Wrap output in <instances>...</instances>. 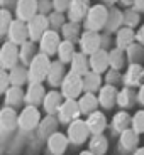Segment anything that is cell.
<instances>
[{
	"mask_svg": "<svg viewBox=\"0 0 144 155\" xmlns=\"http://www.w3.org/2000/svg\"><path fill=\"white\" fill-rule=\"evenodd\" d=\"M107 20H109V7L104 4H93L83 20V31L102 32L105 31Z\"/></svg>",
	"mask_w": 144,
	"mask_h": 155,
	"instance_id": "cell-1",
	"label": "cell"
},
{
	"mask_svg": "<svg viewBox=\"0 0 144 155\" xmlns=\"http://www.w3.org/2000/svg\"><path fill=\"white\" fill-rule=\"evenodd\" d=\"M51 62H53V59L49 56L39 52L32 59L31 64H29V83L43 84L47 79V74H49V69H51Z\"/></svg>",
	"mask_w": 144,
	"mask_h": 155,
	"instance_id": "cell-2",
	"label": "cell"
},
{
	"mask_svg": "<svg viewBox=\"0 0 144 155\" xmlns=\"http://www.w3.org/2000/svg\"><path fill=\"white\" fill-rule=\"evenodd\" d=\"M41 110L36 106H24L19 111V132L22 135H29V133L36 132L41 123Z\"/></svg>",
	"mask_w": 144,
	"mask_h": 155,
	"instance_id": "cell-3",
	"label": "cell"
},
{
	"mask_svg": "<svg viewBox=\"0 0 144 155\" xmlns=\"http://www.w3.org/2000/svg\"><path fill=\"white\" fill-rule=\"evenodd\" d=\"M16 130H19V111L16 108L4 106L0 111V132H2V143H7V140Z\"/></svg>",
	"mask_w": 144,
	"mask_h": 155,
	"instance_id": "cell-4",
	"label": "cell"
},
{
	"mask_svg": "<svg viewBox=\"0 0 144 155\" xmlns=\"http://www.w3.org/2000/svg\"><path fill=\"white\" fill-rule=\"evenodd\" d=\"M66 135H68V140H70V145H75V147L88 143V140L92 138L90 128H88V125H86V121L83 120V118H78L73 123L68 125Z\"/></svg>",
	"mask_w": 144,
	"mask_h": 155,
	"instance_id": "cell-5",
	"label": "cell"
},
{
	"mask_svg": "<svg viewBox=\"0 0 144 155\" xmlns=\"http://www.w3.org/2000/svg\"><path fill=\"white\" fill-rule=\"evenodd\" d=\"M59 91L65 100H78L83 94V78L68 71L66 78L59 86Z\"/></svg>",
	"mask_w": 144,
	"mask_h": 155,
	"instance_id": "cell-6",
	"label": "cell"
},
{
	"mask_svg": "<svg viewBox=\"0 0 144 155\" xmlns=\"http://www.w3.org/2000/svg\"><path fill=\"white\" fill-rule=\"evenodd\" d=\"M17 64H20L19 46L9 42V41H4L2 49H0V66H2V69L10 71V69H14Z\"/></svg>",
	"mask_w": 144,
	"mask_h": 155,
	"instance_id": "cell-7",
	"label": "cell"
},
{
	"mask_svg": "<svg viewBox=\"0 0 144 155\" xmlns=\"http://www.w3.org/2000/svg\"><path fill=\"white\" fill-rule=\"evenodd\" d=\"M61 42H63L61 32L49 29V31L41 37V41H39V52L53 58V56L58 54V49H59V46H61Z\"/></svg>",
	"mask_w": 144,
	"mask_h": 155,
	"instance_id": "cell-8",
	"label": "cell"
},
{
	"mask_svg": "<svg viewBox=\"0 0 144 155\" xmlns=\"http://www.w3.org/2000/svg\"><path fill=\"white\" fill-rule=\"evenodd\" d=\"M78 47H80V52L86 56H93L102 49V32L83 31L82 37L78 41Z\"/></svg>",
	"mask_w": 144,
	"mask_h": 155,
	"instance_id": "cell-9",
	"label": "cell"
},
{
	"mask_svg": "<svg viewBox=\"0 0 144 155\" xmlns=\"http://www.w3.org/2000/svg\"><path fill=\"white\" fill-rule=\"evenodd\" d=\"M139 148V133H136L132 128L125 130L124 133L119 135L117 140V152L121 155H132Z\"/></svg>",
	"mask_w": 144,
	"mask_h": 155,
	"instance_id": "cell-10",
	"label": "cell"
},
{
	"mask_svg": "<svg viewBox=\"0 0 144 155\" xmlns=\"http://www.w3.org/2000/svg\"><path fill=\"white\" fill-rule=\"evenodd\" d=\"M59 120L58 116L54 115H46L41 120V123H39L37 130H36V138H37V142H47V138H49L51 135H54L56 132H59L58 127H59Z\"/></svg>",
	"mask_w": 144,
	"mask_h": 155,
	"instance_id": "cell-11",
	"label": "cell"
},
{
	"mask_svg": "<svg viewBox=\"0 0 144 155\" xmlns=\"http://www.w3.org/2000/svg\"><path fill=\"white\" fill-rule=\"evenodd\" d=\"M58 120L59 123L63 125H70L73 123L75 120H78L82 116V111H80V105H78V100H65V103L61 105L58 111Z\"/></svg>",
	"mask_w": 144,
	"mask_h": 155,
	"instance_id": "cell-12",
	"label": "cell"
},
{
	"mask_svg": "<svg viewBox=\"0 0 144 155\" xmlns=\"http://www.w3.org/2000/svg\"><path fill=\"white\" fill-rule=\"evenodd\" d=\"M49 20H47V15H43V14H37L34 19H31L27 22V31H29V39L34 41V42L39 44L41 37L49 31Z\"/></svg>",
	"mask_w": 144,
	"mask_h": 155,
	"instance_id": "cell-13",
	"label": "cell"
},
{
	"mask_svg": "<svg viewBox=\"0 0 144 155\" xmlns=\"http://www.w3.org/2000/svg\"><path fill=\"white\" fill-rule=\"evenodd\" d=\"M144 84V68L142 64H129L124 69V81L122 86H127V88L132 89H139Z\"/></svg>",
	"mask_w": 144,
	"mask_h": 155,
	"instance_id": "cell-14",
	"label": "cell"
},
{
	"mask_svg": "<svg viewBox=\"0 0 144 155\" xmlns=\"http://www.w3.org/2000/svg\"><path fill=\"white\" fill-rule=\"evenodd\" d=\"M39 14V0H19L17 7L14 10V15L17 20L27 24L31 19H34Z\"/></svg>",
	"mask_w": 144,
	"mask_h": 155,
	"instance_id": "cell-15",
	"label": "cell"
},
{
	"mask_svg": "<svg viewBox=\"0 0 144 155\" xmlns=\"http://www.w3.org/2000/svg\"><path fill=\"white\" fill-rule=\"evenodd\" d=\"M92 2L90 0H73L66 12V17L70 22H76V24H83L88 10L92 8Z\"/></svg>",
	"mask_w": 144,
	"mask_h": 155,
	"instance_id": "cell-16",
	"label": "cell"
},
{
	"mask_svg": "<svg viewBox=\"0 0 144 155\" xmlns=\"http://www.w3.org/2000/svg\"><path fill=\"white\" fill-rule=\"evenodd\" d=\"M5 41L16 44V46H22L26 41H29V31H27V24L22 22V20H14L7 32V37Z\"/></svg>",
	"mask_w": 144,
	"mask_h": 155,
	"instance_id": "cell-17",
	"label": "cell"
},
{
	"mask_svg": "<svg viewBox=\"0 0 144 155\" xmlns=\"http://www.w3.org/2000/svg\"><path fill=\"white\" fill-rule=\"evenodd\" d=\"M70 145L68 135L63 132H56L54 135H51L46 142V148L49 155H65Z\"/></svg>",
	"mask_w": 144,
	"mask_h": 155,
	"instance_id": "cell-18",
	"label": "cell"
},
{
	"mask_svg": "<svg viewBox=\"0 0 144 155\" xmlns=\"http://www.w3.org/2000/svg\"><path fill=\"white\" fill-rule=\"evenodd\" d=\"M47 91L44 84H37V83H29L27 89H26V106H43L44 98H46Z\"/></svg>",
	"mask_w": 144,
	"mask_h": 155,
	"instance_id": "cell-19",
	"label": "cell"
},
{
	"mask_svg": "<svg viewBox=\"0 0 144 155\" xmlns=\"http://www.w3.org/2000/svg\"><path fill=\"white\" fill-rule=\"evenodd\" d=\"M66 74H68L66 64H63L59 59H53L46 83H47V84H49L53 89H56V88H59V86H61V83H63V79L66 78Z\"/></svg>",
	"mask_w": 144,
	"mask_h": 155,
	"instance_id": "cell-20",
	"label": "cell"
},
{
	"mask_svg": "<svg viewBox=\"0 0 144 155\" xmlns=\"http://www.w3.org/2000/svg\"><path fill=\"white\" fill-rule=\"evenodd\" d=\"M65 103V98H63L61 91L59 89H51L47 91L46 98H44V103H43V111L46 115H58L61 105Z\"/></svg>",
	"mask_w": 144,
	"mask_h": 155,
	"instance_id": "cell-21",
	"label": "cell"
},
{
	"mask_svg": "<svg viewBox=\"0 0 144 155\" xmlns=\"http://www.w3.org/2000/svg\"><path fill=\"white\" fill-rule=\"evenodd\" d=\"M85 121H86V125H88L92 135H104V132H105L107 127H109V120H107L105 113L100 111V110L92 113L90 116H86Z\"/></svg>",
	"mask_w": 144,
	"mask_h": 155,
	"instance_id": "cell-22",
	"label": "cell"
},
{
	"mask_svg": "<svg viewBox=\"0 0 144 155\" xmlns=\"http://www.w3.org/2000/svg\"><path fill=\"white\" fill-rule=\"evenodd\" d=\"M98 101H100V108L104 110H112L117 106V96H119V88L110 84H104L102 89L98 91Z\"/></svg>",
	"mask_w": 144,
	"mask_h": 155,
	"instance_id": "cell-23",
	"label": "cell"
},
{
	"mask_svg": "<svg viewBox=\"0 0 144 155\" xmlns=\"http://www.w3.org/2000/svg\"><path fill=\"white\" fill-rule=\"evenodd\" d=\"M132 127V115L125 110H121V111H117L115 115L112 116V120H110V128H112V132L117 133V135H121L124 133L125 130Z\"/></svg>",
	"mask_w": 144,
	"mask_h": 155,
	"instance_id": "cell-24",
	"label": "cell"
},
{
	"mask_svg": "<svg viewBox=\"0 0 144 155\" xmlns=\"http://www.w3.org/2000/svg\"><path fill=\"white\" fill-rule=\"evenodd\" d=\"M90 58V69L97 74H104L110 69V62H109V51L100 49L98 52H95L93 56H88Z\"/></svg>",
	"mask_w": 144,
	"mask_h": 155,
	"instance_id": "cell-25",
	"label": "cell"
},
{
	"mask_svg": "<svg viewBox=\"0 0 144 155\" xmlns=\"http://www.w3.org/2000/svg\"><path fill=\"white\" fill-rule=\"evenodd\" d=\"M4 103L9 108H20V106H26V91L24 88L19 86H10L7 89V93L4 94Z\"/></svg>",
	"mask_w": 144,
	"mask_h": 155,
	"instance_id": "cell-26",
	"label": "cell"
},
{
	"mask_svg": "<svg viewBox=\"0 0 144 155\" xmlns=\"http://www.w3.org/2000/svg\"><path fill=\"white\" fill-rule=\"evenodd\" d=\"M124 27V10H121L119 7L109 8V20L105 25V34L115 35L119 32V29Z\"/></svg>",
	"mask_w": 144,
	"mask_h": 155,
	"instance_id": "cell-27",
	"label": "cell"
},
{
	"mask_svg": "<svg viewBox=\"0 0 144 155\" xmlns=\"http://www.w3.org/2000/svg\"><path fill=\"white\" fill-rule=\"evenodd\" d=\"M134 42H136V31L131 27H125V25L119 29V32L114 35V44H115L117 49L127 51Z\"/></svg>",
	"mask_w": 144,
	"mask_h": 155,
	"instance_id": "cell-28",
	"label": "cell"
},
{
	"mask_svg": "<svg viewBox=\"0 0 144 155\" xmlns=\"http://www.w3.org/2000/svg\"><path fill=\"white\" fill-rule=\"evenodd\" d=\"M137 103V91L132 88H127V86H122L119 89V96H117V106L121 110H131L134 108Z\"/></svg>",
	"mask_w": 144,
	"mask_h": 155,
	"instance_id": "cell-29",
	"label": "cell"
},
{
	"mask_svg": "<svg viewBox=\"0 0 144 155\" xmlns=\"http://www.w3.org/2000/svg\"><path fill=\"white\" fill-rule=\"evenodd\" d=\"M78 105H80V111H82V115L90 116L92 113L98 111V108H100V101H98L97 94L83 93L82 96L78 98Z\"/></svg>",
	"mask_w": 144,
	"mask_h": 155,
	"instance_id": "cell-30",
	"label": "cell"
},
{
	"mask_svg": "<svg viewBox=\"0 0 144 155\" xmlns=\"http://www.w3.org/2000/svg\"><path fill=\"white\" fill-rule=\"evenodd\" d=\"M39 54V44L34 42V41H26L22 46H19V56H20V64L27 66L32 62V59Z\"/></svg>",
	"mask_w": 144,
	"mask_h": 155,
	"instance_id": "cell-31",
	"label": "cell"
},
{
	"mask_svg": "<svg viewBox=\"0 0 144 155\" xmlns=\"http://www.w3.org/2000/svg\"><path fill=\"white\" fill-rule=\"evenodd\" d=\"M68 71H71V73H75V74H78V76H85V74H88L90 71V58L86 54H83V52H80L78 51L76 52V56L73 58V61H71V64H70V69Z\"/></svg>",
	"mask_w": 144,
	"mask_h": 155,
	"instance_id": "cell-32",
	"label": "cell"
},
{
	"mask_svg": "<svg viewBox=\"0 0 144 155\" xmlns=\"http://www.w3.org/2000/svg\"><path fill=\"white\" fill-rule=\"evenodd\" d=\"M104 86V76L90 71L88 74L83 76V93H93L98 94V91Z\"/></svg>",
	"mask_w": 144,
	"mask_h": 155,
	"instance_id": "cell-33",
	"label": "cell"
},
{
	"mask_svg": "<svg viewBox=\"0 0 144 155\" xmlns=\"http://www.w3.org/2000/svg\"><path fill=\"white\" fill-rule=\"evenodd\" d=\"M9 76H10L12 86L24 88L26 84H29V68L24 66V64H17L14 69H10L9 71Z\"/></svg>",
	"mask_w": 144,
	"mask_h": 155,
	"instance_id": "cell-34",
	"label": "cell"
},
{
	"mask_svg": "<svg viewBox=\"0 0 144 155\" xmlns=\"http://www.w3.org/2000/svg\"><path fill=\"white\" fill-rule=\"evenodd\" d=\"M82 29H83L82 24L70 22V20H68V22L65 24V27L61 29V37H63V41H68V42L78 44V41H80V37H82V34H83Z\"/></svg>",
	"mask_w": 144,
	"mask_h": 155,
	"instance_id": "cell-35",
	"label": "cell"
},
{
	"mask_svg": "<svg viewBox=\"0 0 144 155\" xmlns=\"http://www.w3.org/2000/svg\"><path fill=\"white\" fill-rule=\"evenodd\" d=\"M109 62H110V69H117V71H122L129 66L127 64V56H125V51L122 49H114L109 51Z\"/></svg>",
	"mask_w": 144,
	"mask_h": 155,
	"instance_id": "cell-36",
	"label": "cell"
},
{
	"mask_svg": "<svg viewBox=\"0 0 144 155\" xmlns=\"http://www.w3.org/2000/svg\"><path fill=\"white\" fill-rule=\"evenodd\" d=\"M76 52H78V51H76V44H75V42H68V41H63L61 46H59V49H58L56 58H58L63 64H71V61H73V58L76 56Z\"/></svg>",
	"mask_w": 144,
	"mask_h": 155,
	"instance_id": "cell-37",
	"label": "cell"
},
{
	"mask_svg": "<svg viewBox=\"0 0 144 155\" xmlns=\"http://www.w3.org/2000/svg\"><path fill=\"white\" fill-rule=\"evenodd\" d=\"M88 150L95 155H105L109 152V138L105 135H92L88 140Z\"/></svg>",
	"mask_w": 144,
	"mask_h": 155,
	"instance_id": "cell-38",
	"label": "cell"
},
{
	"mask_svg": "<svg viewBox=\"0 0 144 155\" xmlns=\"http://www.w3.org/2000/svg\"><path fill=\"white\" fill-rule=\"evenodd\" d=\"M127 56V64H142L144 62V46L134 42L132 46L125 51Z\"/></svg>",
	"mask_w": 144,
	"mask_h": 155,
	"instance_id": "cell-39",
	"label": "cell"
},
{
	"mask_svg": "<svg viewBox=\"0 0 144 155\" xmlns=\"http://www.w3.org/2000/svg\"><path fill=\"white\" fill-rule=\"evenodd\" d=\"M124 25L131 27L136 31L137 27H141V12H137L136 8H124Z\"/></svg>",
	"mask_w": 144,
	"mask_h": 155,
	"instance_id": "cell-40",
	"label": "cell"
},
{
	"mask_svg": "<svg viewBox=\"0 0 144 155\" xmlns=\"http://www.w3.org/2000/svg\"><path fill=\"white\" fill-rule=\"evenodd\" d=\"M14 20H16V17H14V14L10 10L0 8V37H4V39L7 37V32Z\"/></svg>",
	"mask_w": 144,
	"mask_h": 155,
	"instance_id": "cell-41",
	"label": "cell"
},
{
	"mask_svg": "<svg viewBox=\"0 0 144 155\" xmlns=\"http://www.w3.org/2000/svg\"><path fill=\"white\" fill-rule=\"evenodd\" d=\"M47 20H49V27L53 31H58L61 32V29L65 27V24L68 22V17L66 14H63V12H51L49 15H47Z\"/></svg>",
	"mask_w": 144,
	"mask_h": 155,
	"instance_id": "cell-42",
	"label": "cell"
},
{
	"mask_svg": "<svg viewBox=\"0 0 144 155\" xmlns=\"http://www.w3.org/2000/svg\"><path fill=\"white\" fill-rule=\"evenodd\" d=\"M124 81V73L117 69H109L104 74V84H110V86H121Z\"/></svg>",
	"mask_w": 144,
	"mask_h": 155,
	"instance_id": "cell-43",
	"label": "cell"
},
{
	"mask_svg": "<svg viewBox=\"0 0 144 155\" xmlns=\"http://www.w3.org/2000/svg\"><path fill=\"white\" fill-rule=\"evenodd\" d=\"M131 128L139 135H144V110H137L132 115V127Z\"/></svg>",
	"mask_w": 144,
	"mask_h": 155,
	"instance_id": "cell-44",
	"label": "cell"
},
{
	"mask_svg": "<svg viewBox=\"0 0 144 155\" xmlns=\"http://www.w3.org/2000/svg\"><path fill=\"white\" fill-rule=\"evenodd\" d=\"M10 86H12V83H10L9 71L2 69V71H0V93L5 94V93H7V89L10 88Z\"/></svg>",
	"mask_w": 144,
	"mask_h": 155,
	"instance_id": "cell-45",
	"label": "cell"
},
{
	"mask_svg": "<svg viewBox=\"0 0 144 155\" xmlns=\"http://www.w3.org/2000/svg\"><path fill=\"white\" fill-rule=\"evenodd\" d=\"M51 12H54L53 0H39V14H43V15H49Z\"/></svg>",
	"mask_w": 144,
	"mask_h": 155,
	"instance_id": "cell-46",
	"label": "cell"
},
{
	"mask_svg": "<svg viewBox=\"0 0 144 155\" xmlns=\"http://www.w3.org/2000/svg\"><path fill=\"white\" fill-rule=\"evenodd\" d=\"M71 2L73 0H53V7H54L56 12H63V14H66L68 8H70Z\"/></svg>",
	"mask_w": 144,
	"mask_h": 155,
	"instance_id": "cell-47",
	"label": "cell"
},
{
	"mask_svg": "<svg viewBox=\"0 0 144 155\" xmlns=\"http://www.w3.org/2000/svg\"><path fill=\"white\" fill-rule=\"evenodd\" d=\"M114 47H115V44H114V41H112V35L102 32V49L110 51V49H114Z\"/></svg>",
	"mask_w": 144,
	"mask_h": 155,
	"instance_id": "cell-48",
	"label": "cell"
},
{
	"mask_svg": "<svg viewBox=\"0 0 144 155\" xmlns=\"http://www.w3.org/2000/svg\"><path fill=\"white\" fill-rule=\"evenodd\" d=\"M17 2H19V0H0V7L5 8V10L14 12L17 7Z\"/></svg>",
	"mask_w": 144,
	"mask_h": 155,
	"instance_id": "cell-49",
	"label": "cell"
},
{
	"mask_svg": "<svg viewBox=\"0 0 144 155\" xmlns=\"http://www.w3.org/2000/svg\"><path fill=\"white\" fill-rule=\"evenodd\" d=\"M136 42L144 46V24H141V27L136 31Z\"/></svg>",
	"mask_w": 144,
	"mask_h": 155,
	"instance_id": "cell-50",
	"label": "cell"
},
{
	"mask_svg": "<svg viewBox=\"0 0 144 155\" xmlns=\"http://www.w3.org/2000/svg\"><path fill=\"white\" fill-rule=\"evenodd\" d=\"M137 105H141L144 108V84L137 89Z\"/></svg>",
	"mask_w": 144,
	"mask_h": 155,
	"instance_id": "cell-51",
	"label": "cell"
},
{
	"mask_svg": "<svg viewBox=\"0 0 144 155\" xmlns=\"http://www.w3.org/2000/svg\"><path fill=\"white\" fill-rule=\"evenodd\" d=\"M132 8H136L137 12H141V14H144V0H134Z\"/></svg>",
	"mask_w": 144,
	"mask_h": 155,
	"instance_id": "cell-52",
	"label": "cell"
},
{
	"mask_svg": "<svg viewBox=\"0 0 144 155\" xmlns=\"http://www.w3.org/2000/svg\"><path fill=\"white\" fill-rule=\"evenodd\" d=\"M132 4H134V0H119V5L124 7V8H131Z\"/></svg>",
	"mask_w": 144,
	"mask_h": 155,
	"instance_id": "cell-53",
	"label": "cell"
},
{
	"mask_svg": "<svg viewBox=\"0 0 144 155\" xmlns=\"http://www.w3.org/2000/svg\"><path fill=\"white\" fill-rule=\"evenodd\" d=\"M102 4L107 5L109 8H112V7H115V5L119 4V0H102Z\"/></svg>",
	"mask_w": 144,
	"mask_h": 155,
	"instance_id": "cell-54",
	"label": "cell"
},
{
	"mask_svg": "<svg viewBox=\"0 0 144 155\" xmlns=\"http://www.w3.org/2000/svg\"><path fill=\"white\" fill-rule=\"evenodd\" d=\"M132 155H144V147H139V148H137V150L134 152Z\"/></svg>",
	"mask_w": 144,
	"mask_h": 155,
	"instance_id": "cell-55",
	"label": "cell"
},
{
	"mask_svg": "<svg viewBox=\"0 0 144 155\" xmlns=\"http://www.w3.org/2000/svg\"><path fill=\"white\" fill-rule=\"evenodd\" d=\"M78 155H95V153H93L92 150H82V152H80Z\"/></svg>",
	"mask_w": 144,
	"mask_h": 155,
	"instance_id": "cell-56",
	"label": "cell"
}]
</instances>
